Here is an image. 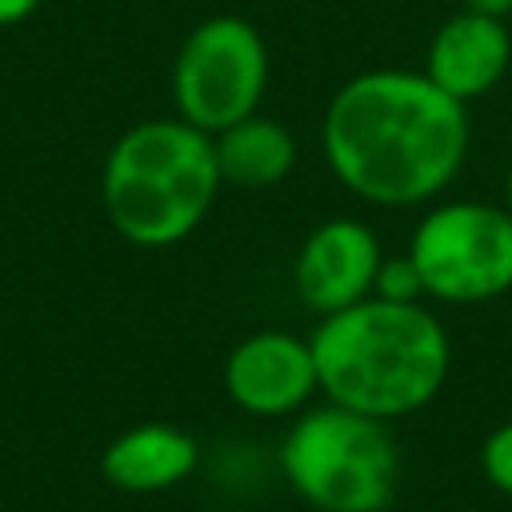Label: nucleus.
Here are the masks:
<instances>
[{
    "instance_id": "7",
    "label": "nucleus",
    "mask_w": 512,
    "mask_h": 512,
    "mask_svg": "<svg viewBox=\"0 0 512 512\" xmlns=\"http://www.w3.org/2000/svg\"><path fill=\"white\" fill-rule=\"evenodd\" d=\"M224 392L248 416H300L320 392L312 340L280 328L244 336L224 356Z\"/></svg>"
},
{
    "instance_id": "16",
    "label": "nucleus",
    "mask_w": 512,
    "mask_h": 512,
    "mask_svg": "<svg viewBox=\"0 0 512 512\" xmlns=\"http://www.w3.org/2000/svg\"><path fill=\"white\" fill-rule=\"evenodd\" d=\"M504 208L512 216V164H508V176H504Z\"/></svg>"
},
{
    "instance_id": "8",
    "label": "nucleus",
    "mask_w": 512,
    "mask_h": 512,
    "mask_svg": "<svg viewBox=\"0 0 512 512\" xmlns=\"http://www.w3.org/2000/svg\"><path fill=\"white\" fill-rule=\"evenodd\" d=\"M380 260V236L364 220L332 216L304 236L292 260V288L308 312L332 316L372 296Z\"/></svg>"
},
{
    "instance_id": "11",
    "label": "nucleus",
    "mask_w": 512,
    "mask_h": 512,
    "mask_svg": "<svg viewBox=\"0 0 512 512\" xmlns=\"http://www.w3.org/2000/svg\"><path fill=\"white\" fill-rule=\"evenodd\" d=\"M212 148H216L220 180L232 184V188H244V192L272 188V184H280L296 168V140H292V132L280 120L260 116V112H252L248 120L216 132Z\"/></svg>"
},
{
    "instance_id": "13",
    "label": "nucleus",
    "mask_w": 512,
    "mask_h": 512,
    "mask_svg": "<svg viewBox=\"0 0 512 512\" xmlns=\"http://www.w3.org/2000/svg\"><path fill=\"white\" fill-rule=\"evenodd\" d=\"M480 476L500 492L512 496V420L496 424L480 444Z\"/></svg>"
},
{
    "instance_id": "15",
    "label": "nucleus",
    "mask_w": 512,
    "mask_h": 512,
    "mask_svg": "<svg viewBox=\"0 0 512 512\" xmlns=\"http://www.w3.org/2000/svg\"><path fill=\"white\" fill-rule=\"evenodd\" d=\"M460 8H464V12H480V16L504 20V16L512 12V0H460Z\"/></svg>"
},
{
    "instance_id": "3",
    "label": "nucleus",
    "mask_w": 512,
    "mask_h": 512,
    "mask_svg": "<svg viewBox=\"0 0 512 512\" xmlns=\"http://www.w3.org/2000/svg\"><path fill=\"white\" fill-rule=\"evenodd\" d=\"M220 188L212 136L180 116L132 124L100 168L104 216L112 232L136 248L188 240L212 212Z\"/></svg>"
},
{
    "instance_id": "9",
    "label": "nucleus",
    "mask_w": 512,
    "mask_h": 512,
    "mask_svg": "<svg viewBox=\"0 0 512 512\" xmlns=\"http://www.w3.org/2000/svg\"><path fill=\"white\" fill-rule=\"evenodd\" d=\"M512 64V32L496 16L456 12L448 16L424 52V76L460 104L488 96Z\"/></svg>"
},
{
    "instance_id": "10",
    "label": "nucleus",
    "mask_w": 512,
    "mask_h": 512,
    "mask_svg": "<svg viewBox=\"0 0 512 512\" xmlns=\"http://www.w3.org/2000/svg\"><path fill=\"white\" fill-rule=\"evenodd\" d=\"M200 464V444L192 432L168 420H144L124 428L120 436L108 440L100 452V476L132 496L164 492L188 480Z\"/></svg>"
},
{
    "instance_id": "2",
    "label": "nucleus",
    "mask_w": 512,
    "mask_h": 512,
    "mask_svg": "<svg viewBox=\"0 0 512 512\" xmlns=\"http://www.w3.org/2000/svg\"><path fill=\"white\" fill-rule=\"evenodd\" d=\"M312 340L320 396L372 420H404L428 408L452 368V344L436 312L368 296L320 316Z\"/></svg>"
},
{
    "instance_id": "6",
    "label": "nucleus",
    "mask_w": 512,
    "mask_h": 512,
    "mask_svg": "<svg viewBox=\"0 0 512 512\" xmlns=\"http://www.w3.org/2000/svg\"><path fill=\"white\" fill-rule=\"evenodd\" d=\"M268 88V44L244 16H208L176 48L172 104L176 116L208 136L260 112Z\"/></svg>"
},
{
    "instance_id": "14",
    "label": "nucleus",
    "mask_w": 512,
    "mask_h": 512,
    "mask_svg": "<svg viewBox=\"0 0 512 512\" xmlns=\"http://www.w3.org/2000/svg\"><path fill=\"white\" fill-rule=\"evenodd\" d=\"M44 0H0V28H12V24H24Z\"/></svg>"
},
{
    "instance_id": "5",
    "label": "nucleus",
    "mask_w": 512,
    "mask_h": 512,
    "mask_svg": "<svg viewBox=\"0 0 512 512\" xmlns=\"http://www.w3.org/2000/svg\"><path fill=\"white\" fill-rule=\"evenodd\" d=\"M408 256L440 304L500 300L512 292V216L504 204L440 200L420 216Z\"/></svg>"
},
{
    "instance_id": "12",
    "label": "nucleus",
    "mask_w": 512,
    "mask_h": 512,
    "mask_svg": "<svg viewBox=\"0 0 512 512\" xmlns=\"http://www.w3.org/2000/svg\"><path fill=\"white\" fill-rule=\"evenodd\" d=\"M372 296L380 300H396V304H416L424 300V284H420V272L412 264V256H384L380 260V272H376V288Z\"/></svg>"
},
{
    "instance_id": "4",
    "label": "nucleus",
    "mask_w": 512,
    "mask_h": 512,
    "mask_svg": "<svg viewBox=\"0 0 512 512\" xmlns=\"http://www.w3.org/2000/svg\"><path fill=\"white\" fill-rule=\"evenodd\" d=\"M288 488L316 512H384L400 484V448L384 420L308 404L280 440Z\"/></svg>"
},
{
    "instance_id": "1",
    "label": "nucleus",
    "mask_w": 512,
    "mask_h": 512,
    "mask_svg": "<svg viewBox=\"0 0 512 512\" xmlns=\"http://www.w3.org/2000/svg\"><path fill=\"white\" fill-rule=\"evenodd\" d=\"M320 144L332 176L376 208L436 200L468 156V104L424 72L368 68L336 88Z\"/></svg>"
}]
</instances>
